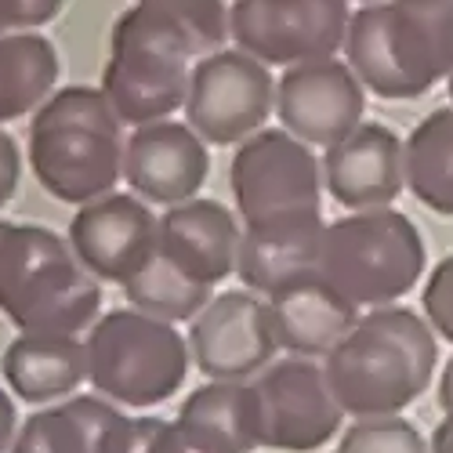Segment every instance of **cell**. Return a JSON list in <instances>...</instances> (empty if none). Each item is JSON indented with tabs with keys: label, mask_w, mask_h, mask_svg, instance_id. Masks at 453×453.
I'll return each instance as SVG.
<instances>
[{
	"label": "cell",
	"mask_w": 453,
	"mask_h": 453,
	"mask_svg": "<svg viewBox=\"0 0 453 453\" xmlns=\"http://www.w3.org/2000/svg\"><path fill=\"white\" fill-rule=\"evenodd\" d=\"M12 388L0 385V453H12V442L19 435V418H15V403L8 395Z\"/></svg>",
	"instance_id": "obj_32"
},
{
	"label": "cell",
	"mask_w": 453,
	"mask_h": 453,
	"mask_svg": "<svg viewBox=\"0 0 453 453\" xmlns=\"http://www.w3.org/2000/svg\"><path fill=\"white\" fill-rule=\"evenodd\" d=\"M425 236L403 211H356L326 221L316 273L356 309H388L421 283Z\"/></svg>",
	"instance_id": "obj_4"
},
{
	"label": "cell",
	"mask_w": 453,
	"mask_h": 453,
	"mask_svg": "<svg viewBox=\"0 0 453 453\" xmlns=\"http://www.w3.org/2000/svg\"><path fill=\"white\" fill-rule=\"evenodd\" d=\"M88 381L120 406H160L181 392L193 352L174 323L138 309H112L88 330Z\"/></svg>",
	"instance_id": "obj_6"
},
{
	"label": "cell",
	"mask_w": 453,
	"mask_h": 453,
	"mask_svg": "<svg viewBox=\"0 0 453 453\" xmlns=\"http://www.w3.org/2000/svg\"><path fill=\"white\" fill-rule=\"evenodd\" d=\"M265 301L280 349L301 359H326L359 323V309L319 273L287 280Z\"/></svg>",
	"instance_id": "obj_17"
},
{
	"label": "cell",
	"mask_w": 453,
	"mask_h": 453,
	"mask_svg": "<svg viewBox=\"0 0 453 453\" xmlns=\"http://www.w3.org/2000/svg\"><path fill=\"white\" fill-rule=\"evenodd\" d=\"M124 124L102 88H58L29 124V167L58 203H91L124 178Z\"/></svg>",
	"instance_id": "obj_2"
},
{
	"label": "cell",
	"mask_w": 453,
	"mask_h": 453,
	"mask_svg": "<svg viewBox=\"0 0 453 453\" xmlns=\"http://www.w3.org/2000/svg\"><path fill=\"white\" fill-rule=\"evenodd\" d=\"M12 453H91L81 421L65 410V403L36 410L19 425Z\"/></svg>",
	"instance_id": "obj_26"
},
{
	"label": "cell",
	"mask_w": 453,
	"mask_h": 453,
	"mask_svg": "<svg viewBox=\"0 0 453 453\" xmlns=\"http://www.w3.org/2000/svg\"><path fill=\"white\" fill-rule=\"evenodd\" d=\"M421 309H425V319L432 323L435 337H446L453 345V254H446L432 269V276L425 280Z\"/></svg>",
	"instance_id": "obj_29"
},
{
	"label": "cell",
	"mask_w": 453,
	"mask_h": 453,
	"mask_svg": "<svg viewBox=\"0 0 453 453\" xmlns=\"http://www.w3.org/2000/svg\"><path fill=\"white\" fill-rule=\"evenodd\" d=\"M439 406H442V413L453 410V356H449V363L442 366V377H439Z\"/></svg>",
	"instance_id": "obj_34"
},
{
	"label": "cell",
	"mask_w": 453,
	"mask_h": 453,
	"mask_svg": "<svg viewBox=\"0 0 453 453\" xmlns=\"http://www.w3.org/2000/svg\"><path fill=\"white\" fill-rule=\"evenodd\" d=\"M138 453H221L181 421L138 418Z\"/></svg>",
	"instance_id": "obj_28"
},
{
	"label": "cell",
	"mask_w": 453,
	"mask_h": 453,
	"mask_svg": "<svg viewBox=\"0 0 453 453\" xmlns=\"http://www.w3.org/2000/svg\"><path fill=\"white\" fill-rule=\"evenodd\" d=\"M326 221L323 214H294L276 221L243 225L236 276L254 294H273L294 276L316 273Z\"/></svg>",
	"instance_id": "obj_19"
},
{
	"label": "cell",
	"mask_w": 453,
	"mask_h": 453,
	"mask_svg": "<svg viewBox=\"0 0 453 453\" xmlns=\"http://www.w3.org/2000/svg\"><path fill=\"white\" fill-rule=\"evenodd\" d=\"M0 233H4V221H0Z\"/></svg>",
	"instance_id": "obj_38"
},
{
	"label": "cell",
	"mask_w": 453,
	"mask_h": 453,
	"mask_svg": "<svg viewBox=\"0 0 453 453\" xmlns=\"http://www.w3.org/2000/svg\"><path fill=\"white\" fill-rule=\"evenodd\" d=\"M15 29V4L12 0H0V36Z\"/></svg>",
	"instance_id": "obj_35"
},
{
	"label": "cell",
	"mask_w": 453,
	"mask_h": 453,
	"mask_svg": "<svg viewBox=\"0 0 453 453\" xmlns=\"http://www.w3.org/2000/svg\"><path fill=\"white\" fill-rule=\"evenodd\" d=\"M19 178H22V153L19 142L0 127V207H8L12 196L19 193Z\"/></svg>",
	"instance_id": "obj_30"
},
{
	"label": "cell",
	"mask_w": 453,
	"mask_h": 453,
	"mask_svg": "<svg viewBox=\"0 0 453 453\" xmlns=\"http://www.w3.org/2000/svg\"><path fill=\"white\" fill-rule=\"evenodd\" d=\"M439 366V337L413 309H370L326 359V381L349 418H392L418 403Z\"/></svg>",
	"instance_id": "obj_1"
},
{
	"label": "cell",
	"mask_w": 453,
	"mask_h": 453,
	"mask_svg": "<svg viewBox=\"0 0 453 453\" xmlns=\"http://www.w3.org/2000/svg\"><path fill=\"white\" fill-rule=\"evenodd\" d=\"M211 174L207 142L178 120L145 124L127 134L124 149V181L145 203L178 207L196 200Z\"/></svg>",
	"instance_id": "obj_14"
},
{
	"label": "cell",
	"mask_w": 453,
	"mask_h": 453,
	"mask_svg": "<svg viewBox=\"0 0 453 453\" xmlns=\"http://www.w3.org/2000/svg\"><path fill=\"white\" fill-rule=\"evenodd\" d=\"M449 105H453V73H449Z\"/></svg>",
	"instance_id": "obj_37"
},
{
	"label": "cell",
	"mask_w": 453,
	"mask_h": 453,
	"mask_svg": "<svg viewBox=\"0 0 453 453\" xmlns=\"http://www.w3.org/2000/svg\"><path fill=\"white\" fill-rule=\"evenodd\" d=\"M12 4H15V29L29 33L36 26H48L51 19H58L65 0H12Z\"/></svg>",
	"instance_id": "obj_31"
},
{
	"label": "cell",
	"mask_w": 453,
	"mask_h": 453,
	"mask_svg": "<svg viewBox=\"0 0 453 453\" xmlns=\"http://www.w3.org/2000/svg\"><path fill=\"white\" fill-rule=\"evenodd\" d=\"M261 449L316 453L345 425V406L337 403L326 370L316 359H280L254 377Z\"/></svg>",
	"instance_id": "obj_10"
},
{
	"label": "cell",
	"mask_w": 453,
	"mask_h": 453,
	"mask_svg": "<svg viewBox=\"0 0 453 453\" xmlns=\"http://www.w3.org/2000/svg\"><path fill=\"white\" fill-rule=\"evenodd\" d=\"M385 33L410 98L453 73V0H385Z\"/></svg>",
	"instance_id": "obj_18"
},
{
	"label": "cell",
	"mask_w": 453,
	"mask_h": 453,
	"mask_svg": "<svg viewBox=\"0 0 453 453\" xmlns=\"http://www.w3.org/2000/svg\"><path fill=\"white\" fill-rule=\"evenodd\" d=\"M0 312L22 334L77 337L102 319V287L58 233L44 225L4 221Z\"/></svg>",
	"instance_id": "obj_3"
},
{
	"label": "cell",
	"mask_w": 453,
	"mask_h": 453,
	"mask_svg": "<svg viewBox=\"0 0 453 453\" xmlns=\"http://www.w3.org/2000/svg\"><path fill=\"white\" fill-rule=\"evenodd\" d=\"M240 240L243 225L236 221V214L218 200L196 196L178 207H167V214L160 218L157 250L188 280L214 290L221 280L236 273Z\"/></svg>",
	"instance_id": "obj_16"
},
{
	"label": "cell",
	"mask_w": 453,
	"mask_h": 453,
	"mask_svg": "<svg viewBox=\"0 0 453 453\" xmlns=\"http://www.w3.org/2000/svg\"><path fill=\"white\" fill-rule=\"evenodd\" d=\"M428 446H432V453H453V410L442 413V421L435 425Z\"/></svg>",
	"instance_id": "obj_33"
},
{
	"label": "cell",
	"mask_w": 453,
	"mask_h": 453,
	"mask_svg": "<svg viewBox=\"0 0 453 453\" xmlns=\"http://www.w3.org/2000/svg\"><path fill=\"white\" fill-rule=\"evenodd\" d=\"M276 109V81L265 62L240 48H225L193 65L185 124L207 145H236L265 131Z\"/></svg>",
	"instance_id": "obj_9"
},
{
	"label": "cell",
	"mask_w": 453,
	"mask_h": 453,
	"mask_svg": "<svg viewBox=\"0 0 453 453\" xmlns=\"http://www.w3.org/2000/svg\"><path fill=\"white\" fill-rule=\"evenodd\" d=\"M124 297L127 305L153 316V319H164V323H193L207 305H211V287L188 280L181 269H174L171 261L157 250L149 257V265L124 283Z\"/></svg>",
	"instance_id": "obj_24"
},
{
	"label": "cell",
	"mask_w": 453,
	"mask_h": 453,
	"mask_svg": "<svg viewBox=\"0 0 453 453\" xmlns=\"http://www.w3.org/2000/svg\"><path fill=\"white\" fill-rule=\"evenodd\" d=\"M406 188L432 214L453 218V105H442L403 142Z\"/></svg>",
	"instance_id": "obj_23"
},
{
	"label": "cell",
	"mask_w": 453,
	"mask_h": 453,
	"mask_svg": "<svg viewBox=\"0 0 453 453\" xmlns=\"http://www.w3.org/2000/svg\"><path fill=\"white\" fill-rule=\"evenodd\" d=\"M178 421L221 453H254L261 449L257 392L254 381H207L188 392Z\"/></svg>",
	"instance_id": "obj_21"
},
{
	"label": "cell",
	"mask_w": 453,
	"mask_h": 453,
	"mask_svg": "<svg viewBox=\"0 0 453 453\" xmlns=\"http://www.w3.org/2000/svg\"><path fill=\"white\" fill-rule=\"evenodd\" d=\"M160 218H153L145 200L131 193H109L84 203L69 221V247L95 280L127 283L149 257L157 254Z\"/></svg>",
	"instance_id": "obj_13"
},
{
	"label": "cell",
	"mask_w": 453,
	"mask_h": 453,
	"mask_svg": "<svg viewBox=\"0 0 453 453\" xmlns=\"http://www.w3.org/2000/svg\"><path fill=\"white\" fill-rule=\"evenodd\" d=\"M193 366L207 381H254L276 363L280 342L269 301L254 290H225L188 326Z\"/></svg>",
	"instance_id": "obj_11"
},
{
	"label": "cell",
	"mask_w": 453,
	"mask_h": 453,
	"mask_svg": "<svg viewBox=\"0 0 453 453\" xmlns=\"http://www.w3.org/2000/svg\"><path fill=\"white\" fill-rule=\"evenodd\" d=\"M138 4L164 15L181 33L188 55L196 62L214 51H225V41H233L225 0H138Z\"/></svg>",
	"instance_id": "obj_25"
},
{
	"label": "cell",
	"mask_w": 453,
	"mask_h": 453,
	"mask_svg": "<svg viewBox=\"0 0 453 453\" xmlns=\"http://www.w3.org/2000/svg\"><path fill=\"white\" fill-rule=\"evenodd\" d=\"M363 112L366 88L342 58L290 65L276 81V117L305 145H337L363 124Z\"/></svg>",
	"instance_id": "obj_12"
},
{
	"label": "cell",
	"mask_w": 453,
	"mask_h": 453,
	"mask_svg": "<svg viewBox=\"0 0 453 453\" xmlns=\"http://www.w3.org/2000/svg\"><path fill=\"white\" fill-rule=\"evenodd\" d=\"M359 4L366 8V4H385V0H359Z\"/></svg>",
	"instance_id": "obj_36"
},
{
	"label": "cell",
	"mask_w": 453,
	"mask_h": 453,
	"mask_svg": "<svg viewBox=\"0 0 453 453\" xmlns=\"http://www.w3.org/2000/svg\"><path fill=\"white\" fill-rule=\"evenodd\" d=\"M349 0H236L229 8L233 44L265 65L337 58L349 36Z\"/></svg>",
	"instance_id": "obj_8"
},
{
	"label": "cell",
	"mask_w": 453,
	"mask_h": 453,
	"mask_svg": "<svg viewBox=\"0 0 453 453\" xmlns=\"http://www.w3.org/2000/svg\"><path fill=\"white\" fill-rule=\"evenodd\" d=\"M337 453H432L421 428L392 413V418H363L337 439Z\"/></svg>",
	"instance_id": "obj_27"
},
{
	"label": "cell",
	"mask_w": 453,
	"mask_h": 453,
	"mask_svg": "<svg viewBox=\"0 0 453 453\" xmlns=\"http://www.w3.org/2000/svg\"><path fill=\"white\" fill-rule=\"evenodd\" d=\"M0 370L22 403H65L88 381V349L69 334H19L4 349Z\"/></svg>",
	"instance_id": "obj_20"
},
{
	"label": "cell",
	"mask_w": 453,
	"mask_h": 453,
	"mask_svg": "<svg viewBox=\"0 0 453 453\" xmlns=\"http://www.w3.org/2000/svg\"><path fill=\"white\" fill-rule=\"evenodd\" d=\"M229 185L243 225L323 214V160L283 127H265L240 142L229 164Z\"/></svg>",
	"instance_id": "obj_7"
},
{
	"label": "cell",
	"mask_w": 453,
	"mask_h": 453,
	"mask_svg": "<svg viewBox=\"0 0 453 453\" xmlns=\"http://www.w3.org/2000/svg\"><path fill=\"white\" fill-rule=\"evenodd\" d=\"M323 185L349 211H381L392 207L406 188V153L403 138L385 127L363 120L349 138L326 149Z\"/></svg>",
	"instance_id": "obj_15"
},
{
	"label": "cell",
	"mask_w": 453,
	"mask_h": 453,
	"mask_svg": "<svg viewBox=\"0 0 453 453\" xmlns=\"http://www.w3.org/2000/svg\"><path fill=\"white\" fill-rule=\"evenodd\" d=\"M188 48L181 33L153 8H127L109 33V62L102 69V95L127 127L171 120L188 98Z\"/></svg>",
	"instance_id": "obj_5"
},
{
	"label": "cell",
	"mask_w": 453,
	"mask_h": 453,
	"mask_svg": "<svg viewBox=\"0 0 453 453\" xmlns=\"http://www.w3.org/2000/svg\"><path fill=\"white\" fill-rule=\"evenodd\" d=\"M58 51L41 33L0 36V124L41 109L58 84Z\"/></svg>",
	"instance_id": "obj_22"
}]
</instances>
